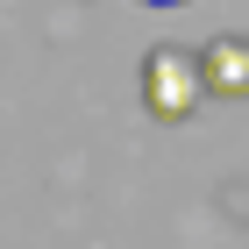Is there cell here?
Listing matches in <instances>:
<instances>
[{"label":"cell","mask_w":249,"mask_h":249,"mask_svg":"<svg viewBox=\"0 0 249 249\" xmlns=\"http://www.w3.org/2000/svg\"><path fill=\"white\" fill-rule=\"evenodd\" d=\"M142 100H150L157 121H185V114H199V100H213L207 64L185 57V50H150V57H142Z\"/></svg>","instance_id":"obj_1"},{"label":"cell","mask_w":249,"mask_h":249,"mask_svg":"<svg viewBox=\"0 0 249 249\" xmlns=\"http://www.w3.org/2000/svg\"><path fill=\"white\" fill-rule=\"evenodd\" d=\"M150 7H185V0H150Z\"/></svg>","instance_id":"obj_3"},{"label":"cell","mask_w":249,"mask_h":249,"mask_svg":"<svg viewBox=\"0 0 249 249\" xmlns=\"http://www.w3.org/2000/svg\"><path fill=\"white\" fill-rule=\"evenodd\" d=\"M199 64H207L213 100H249V36H213L199 50Z\"/></svg>","instance_id":"obj_2"}]
</instances>
